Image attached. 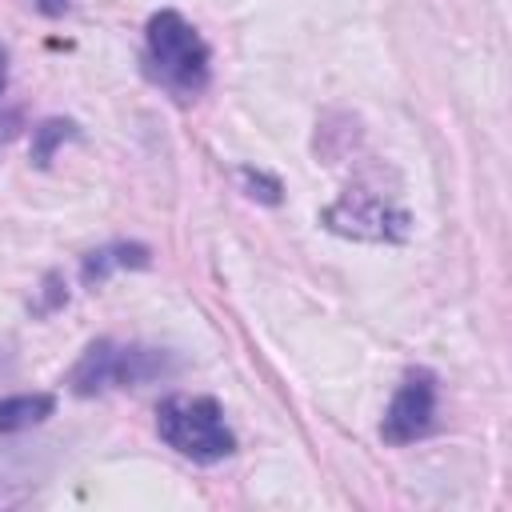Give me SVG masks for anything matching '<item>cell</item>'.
Returning <instances> with one entry per match:
<instances>
[{
	"instance_id": "cell-3",
	"label": "cell",
	"mask_w": 512,
	"mask_h": 512,
	"mask_svg": "<svg viewBox=\"0 0 512 512\" xmlns=\"http://www.w3.org/2000/svg\"><path fill=\"white\" fill-rule=\"evenodd\" d=\"M148 64H152V76L176 96H192L208 84V44L172 8L148 20Z\"/></svg>"
},
{
	"instance_id": "cell-8",
	"label": "cell",
	"mask_w": 512,
	"mask_h": 512,
	"mask_svg": "<svg viewBox=\"0 0 512 512\" xmlns=\"http://www.w3.org/2000/svg\"><path fill=\"white\" fill-rule=\"evenodd\" d=\"M80 136V128L72 124V120H44L40 128H32V164L36 168H48L52 164V152L64 144V140H76Z\"/></svg>"
},
{
	"instance_id": "cell-11",
	"label": "cell",
	"mask_w": 512,
	"mask_h": 512,
	"mask_svg": "<svg viewBox=\"0 0 512 512\" xmlns=\"http://www.w3.org/2000/svg\"><path fill=\"white\" fill-rule=\"evenodd\" d=\"M4 80H8V68H4V52H0V92H4Z\"/></svg>"
},
{
	"instance_id": "cell-2",
	"label": "cell",
	"mask_w": 512,
	"mask_h": 512,
	"mask_svg": "<svg viewBox=\"0 0 512 512\" xmlns=\"http://www.w3.org/2000/svg\"><path fill=\"white\" fill-rule=\"evenodd\" d=\"M156 432L168 448L196 464H216L236 452V436L212 396H168L156 408Z\"/></svg>"
},
{
	"instance_id": "cell-4",
	"label": "cell",
	"mask_w": 512,
	"mask_h": 512,
	"mask_svg": "<svg viewBox=\"0 0 512 512\" xmlns=\"http://www.w3.org/2000/svg\"><path fill=\"white\" fill-rule=\"evenodd\" d=\"M320 224L328 232L352 236V240H372V244H400L408 236V212L388 204L384 196L368 188H348L336 204L320 212Z\"/></svg>"
},
{
	"instance_id": "cell-5",
	"label": "cell",
	"mask_w": 512,
	"mask_h": 512,
	"mask_svg": "<svg viewBox=\"0 0 512 512\" xmlns=\"http://www.w3.org/2000/svg\"><path fill=\"white\" fill-rule=\"evenodd\" d=\"M432 420H436V376L428 368H412L384 412L380 436L388 444H412L432 432Z\"/></svg>"
},
{
	"instance_id": "cell-1",
	"label": "cell",
	"mask_w": 512,
	"mask_h": 512,
	"mask_svg": "<svg viewBox=\"0 0 512 512\" xmlns=\"http://www.w3.org/2000/svg\"><path fill=\"white\" fill-rule=\"evenodd\" d=\"M176 368H180V360L172 352L144 348V344L96 340V344L84 348V356L68 372V384H72L76 396H96V392H108V388H140V384L164 380Z\"/></svg>"
},
{
	"instance_id": "cell-9",
	"label": "cell",
	"mask_w": 512,
	"mask_h": 512,
	"mask_svg": "<svg viewBox=\"0 0 512 512\" xmlns=\"http://www.w3.org/2000/svg\"><path fill=\"white\" fill-rule=\"evenodd\" d=\"M240 180H244V188H248V196L252 200H260V204H280V180L276 176H268V172H260V168H240Z\"/></svg>"
},
{
	"instance_id": "cell-6",
	"label": "cell",
	"mask_w": 512,
	"mask_h": 512,
	"mask_svg": "<svg viewBox=\"0 0 512 512\" xmlns=\"http://www.w3.org/2000/svg\"><path fill=\"white\" fill-rule=\"evenodd\" d=\"M148 264H152V252H148L144 244L120 240V244H104V248L88 252L84 264H80V280H84L88 288H96V284H104L108 272H116V268H148Z\"/></svg>"
},
{
	"instance_id": "cell-10",
	"label": "cell",
	"mask_w": 512,
	"mask_h": 512,
	"mask_svg": "<svg viewBox=\"0 0 512 512\" xmlns=\"http://www.w3.org/2000/svg\"><path fill=\"white\" fill-rule=\"evenodd\" d=\"M40 4V12H48V16H60L64 8H68V0H36Z\"/></svg>"
},
{
	"instance_id": "cell-7",
	"label": "cell",
	"mask_w": 512,
	"mask_h": 512,
	"mask_svg": "<svg viewBox=\"0 0 512 512\" xmlns=\"http://www.w3.org/2000/svg\"><path fill=\"white\" fill-rule=\"evenodd\" d=\"M56 412V396L52 392H24V396H8L0 400V432H24L40 420H48Z\"/></svg>"
}]
</instances>
